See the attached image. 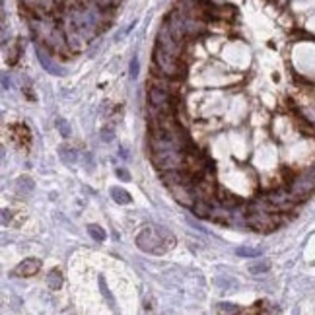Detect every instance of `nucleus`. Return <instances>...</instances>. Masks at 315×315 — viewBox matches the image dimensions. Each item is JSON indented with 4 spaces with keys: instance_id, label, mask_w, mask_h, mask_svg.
Here are the masks:
<instances>
[{
    "instance_id": "nucleus-1",
    "label": "nucleus",
    "mask_w": 315,
    "mask_h": 315,
    "mask_svg": "<svg viewBox=\"0 0 315 315\" xmlns=\"http://www.w3.org/2000/svg\"><path fill=\"white\" fill-rule=\"evenodd\" d=\"M136 247L144 253L164 255L175 247V237L164 228L158 226H144L142 232L136 236Z\"/></svg>"
},
{
    "instance_id": "nucleus-2",
    "label": "nucleus",
    "mask_w": 315,
    "mask_h": 315,
    "mask_svg": "<svg viewBox=\"0 0 315 315\" xmlns=\"http://www.w3.org/2000/svg\"><path fill=\"white\" fill-rule=\"evenodd\" d=\"M154 64L170 78H175V80H185L187 78V64L179 57H175V55L168 53L166 49H162L160 45L154 47Z\"/></svg>"
},
{
    "instance_id": "nucleus-3",
    "label": "nucleus",
    "mask_w": 315,
    "mask_h": 315,
    "mask_svg": "<svg viewBox=\"0 0 315 315\" xmlns=\"http://www.w3.org/2000/svg\"><path fill=\"white\" fill-rule=\"evenodd\" d=\"M39 268H41L39 259H26L12 270V276H35L39 272Z\"/></svg>"
},
{
    "instance_id": "nucleus-4",
    "label": "nucleus",
    "mask_w": 315,
    "mask_h": 315,
    "mask_svg": "<svg viewBox=\"0 0 315 315\" xmlns=\"http://www.w3.org/2000/svg\"><path fill=\"white\" fill-rule=\"evenodd\" d=\"M10 130H12V138H14L20 146H30V142H32V132H30V128H28L24 123L12 125Z\"/></svg>"
},
{
    "instance_id": "nucleus-5",
    "label": "nucleus",
    "mask_w": 315,
    "mask_h": 315,
    "mask_svg": "<svg viewBox=\"0 0 315 315\" xmlns=\"http://www.w3.org/2000/svg\"><path fill=\"white\" fill-rule=\"evenodd\" d=\"M191 210H193V214L197 218H203V220H210V216L214 212L212 210V203L210 201H205V199H195Z\"/></svg>"
},
{
    "instance_id": "nucleus-6",
    "label": "nucleus",
    "mask_w": 315,
    "mask_h": 315,
    "mask_svg": "<svg viewBox=\"0 0 315 315\" xmlns=\"http://www.w3.org/2000/svg\"><path fill=\"white\" fill-rule=\"evenodd\" d=\"M216 197H218V203L224 206V208H228V210H232V208H236L241 201L236 197V195H232V193H228L224 187H218V191H216Z\"/></svg>"
},
{
    "instance_id": "nucleus-7",
    "label": "nucleus",
    "mask_w": 315,
    "mask_h": 315,
    "mask_svg": "<svg viewBox=\"0 0 315 315\" xmlns=\"http://www.w3.org/2000/svg\"><path fill=\"white\" fill-rule=\"evenodd\" d=\"M59 156H61V160H63L66 166H72V164H76V160H78L76 150L70 148V146H66V144H63V146L59 148Z\"/></svg>"
},
{
    "instance_id": "nucleus-8",
    "label": "nucleus",
    "mask_w": 315,
    "mask_h": 315,
    "mask_svg": "<svg viewBox=\"0 0 315 315\" xmlns=\"http://www.w3.org/2000/svg\"><path fill=\"white\" fill-rule=\"evenodd\" d=\"M111 199L117 205H130V201H132L128 191H125L123 187H111Z\"/></svg>"
},
{
    "instance_id": "nucleus-9",
    "label": "nucleus",
    "mask_w": 315,
    "mask_h": 315,
    "mask_svg": "<svg viewBox=\"0 0 315 315\" xmlns=\"http://www.w3.org/2000/svg\"><path fill=\"white\" fill-rule=\"evenodd\" d=\"M47 284H49L51 290H59V288L63 286V274H61L59 268H53V270L47 274Z\"/></svg>"
},
{
    "instance_id": "nucleus-10",
    "label": "nucleus",
    "mask_w": 315,
    "mask_h": 315,
    "mask_svg": "<svg viewBox=\"0 0 315 315\" xmlns=\"http://www.w3.org/2000/svg\"><path fill=\"white\" fill-rule=\"evenodd\" d=\"M210 220H212L214 224H222V226H228V224L232 222V220H230V214H228L226 210H218V212L214 210L212 216H210Z\"/></svg>"
},
{
    "instance_id": "nucleus-11",
    "label": "nucleus",
    "mask_w": 315,
    "mask_h": 315,
    "mask_svg": "<svg viewBox=\"0 0 315 315\" xmlns=\"http://www.w3.org/2000/svg\"><path fill=\"white\" fill-rule=\"evenodd\" d=\"M268 268H270V263H268V261H259V263L249 265V272H253V274H263V272H267Z\"/></svg>"
},
{
    "instance_id": "nucleus-12",
    "label": "nucleus",
    "mask_w": 315,
    "mask_h": 315,
    "mask_svg": "<svg viewBox=\"0 0 315 315\" xmlns=\"http://www.w3.org/2000/svg\"><path fill=\"white\" fill-rule=\"evenodd\" d=\"M20 55H22V43L18 41L12 49H10V57H8V63H10V66H14L18 61H20Z\"/></svg>"
},
{
    "instance_id": "nucleus-13",
    "label": "nucleus",
    "mask_w": 315,
    "mask_h": 315,
    "mask_svg": "<svg viewBox=\"0 0 315 315\" xmlns=\"http://www.w3.org/2000/svg\"><path fill=\"white\" fill-rule=\"evenodd\" d=\"M88 234H90L95 241H103V239H105V232H103L99 226H95V224H90V226H88Z\"/></svg>"
},
{
    "instance_id": "nucleus-14",
    "label": "nucleus",
    "mask_w": 315,
    "mask_h": 315,
    "mask_svg": "<svg viewBox=\"0 0 315 315\" xmlns=\"http://www.w3.org/2000/svg\"><path fill=\"white\" fill-rule=\"evenodd\" d=\"M216 311L218 313H237V307L234 303H218L216 305Z\"/></svg>"
},
{
    "instance_id": "nucleus-15",
    "label": "nucleus",
    "mask_w": 315,
    "mask_h": 315,
    "mask_svg": "<svg viewBox=\"0 0 315 315\" xmlns=\"http://www.w3.org/2000/svg\"><path fill=\"white\" fill-rule=\"evenodd\" d=\"M236 253H237L239 257H257V255H259L257 249H247V247H239V249H236Z\"/></svg>"
},
{
    "instance_id": "nucleus-16",
    "label": "nucleus",
    "mask_w": 315,
    "mask_h": 315,
    "mask_svg": "<svg viewBox=\"0 0 315 315\" xmlns=\"http://www.w3.org/2000/svg\"><path fill=\"white\" fill-rule=\"evenodd\" d=\"M57 126H59V130L63 132V136H70V128H68V125H66L64 119H57Z\"/></svg>"
},
{
    "instance_id": "nucleus-17",
    "label": "nucleus",
    "mask_w": 315,
    "mask_h": 315,
    "mask_svg": "<svg viewBox=\"0 0 315 315\" xmlns=\"http://www.w3.org/2000/svg\"><path fill=\"white\" fill-rule=\"evenodd\" d=\"M138 76V61L132 59L130 61V78H136Z\"/></svg>"
},
{
    "instance_id": "nucleus-18",
    "label": "nucleus",
    "mask_w": 315,
    "mask_h": 315,
    "mask_svg": "<svg viewBox=\"0 0 315 315\" xmlns=\"http://www.w3.org/2000/svg\"><path fill=\"white\" fill-rule=\"evenodd\" d=\"M115 173H117V177H121V179H125V181H128V179H130V175H128L125 170H117Z\"/></svg>"
},
{
    "instance_id": "nucleus-19",
    "label": "nucleus",
    "mask_w": 315,
    "mask_h": 315,
    "mask_svg": "<svg viewBox=\"0 0 315 315\" xmlns=\"http://www.w3.org/2000/svg\"><path fill=\"white\" fill-rule=\"evenodd\" d=\"M101 134H105V140H111V138H113V134H111V128H105V130H101Z\"/></svg>"
}]
</instances>
